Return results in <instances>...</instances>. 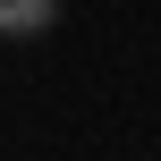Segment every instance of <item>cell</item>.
<instances>
[{"mask_svg":"<svg viewBox=\"0 0 161 161\" xmlns=\"http://www.w3.org/2000/svg\"><path fill=\"white\" fill-rule=\"evenodd\" d=\"M59 25V0H0V42H34Z\"/></svg>","mask_w":161,"mask_h":161,"instance_id":"6da1fadb","label":"cell"}]
</instances>
